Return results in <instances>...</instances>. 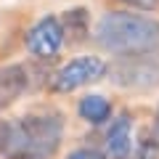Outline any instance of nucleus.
Listing matches in <instances>:
<instances>
[{
  "label": "nucleus",
  "instance_id": "nucleus-9",
  "mask_svg": "<svg viewBox=\"0 0 159 159\" xmlns=\"http://www.w3.org/2000/svg\"><path fill=\"white\" fill-rule=\"evenodd\" d=\"M64 34H72L74 43L85 40V34H88V11L85 8L66 11V16H64Z\"/></svg>",
  "mask_w": 159,
  "mask_h": 159
},
{
  "label": "nucleus",
  "instance_id": "nucleus-2",
  "mask_svg": "<svg viewBox=\"0 0 159 159\" xmlns=\"http://www.w3.org/2000/svg\"><path fill=\"white\" fill-rule=\"evenodd\" d=\"M96 43L111 53H148L159 48V21L141 13L114 11L98 21Z\"/></svg>",
  "mask_w": 159,
  "mask_h": 159
},
{
  "label": "nucleus",
  "instance_id": "nucleus-8",
  "mask_svg": "<svg viewBox=\"0 0 159 159\" xmlns=\"http://www.w3.org/2000/svg\"><path fill=\"white\" fill-rule=\"evenodd\" d=\"M77 111H80L82 119H88V122H93V125H101L103 119H109L111 106H109V101L103 96H85L82 101H80Z\"/></svg>",
  "mask_w": 159,
  "mask_h": 159
},
{
  "label": "nucleus",
  "instance_id": "nucleus-11",
  "mask_svg": "<svg viewBox=\"0 0 159 159\" xmlns=\"http://www.w3.org/2000/svg\"><path fill=\"white\" fill-rule=\"evenodd\" d=\"M66 159H103L98 151H93V148H77V151H72Z\"/></svg>",
  "mask_w": 159,
  "mask_h": 159
},
{
  "label": "nucleus",
  "instance_id": "nucleus-7",
  "mask_svg": "<svg viewBox=\"0 0 159 159\" xmlns=\"http://www.w3.org/2000/svg\"><path fill=\"white\" fill-rule=\"evenodd\" d=\"M106 151L111 159H127L130 154V117L119 114L111 122V130L106 135Z\"/></svg>",
  "mask_w": 159,
  "mask_h": 159
},
{
  "label": "nucleus",
  "instance_id": "nucleus-12",
  "mask_svg": "<svg viewBox=\"0 0 159 159\" xmlns=\"http://www.w3.org/2000/svg\"><path fill=\"white\" fill-rule=\"evenodd\" d=\"M122 3H127V6H133V8H143V11H151V8L157 6V0H122Z\"/></svg>",
  "mask_w": 159,
  "mask_h": 159
},
{
  "label": "nucleus",
  "instance_id": "nucleus-14",
  "mask_svg": "<svg viewBox=\"0 0 159 159\" xmlns=\"http://www.w3.org/2000/svg\"><path fill=\"white\" fill-rule=\"evenodd\" d=\"M6 159H16V157H6Z\"/></svg>",
  "mask_w": 159,
  "mask_h": 159
},
{
  "label": "nucleus",
  "instance_id": "nucleus-1",
  "mask_svg": "<svg viewBox=\"0 0 159 159\" xmlns=\"http://www.w3.org/2000/svg\"><path fill=\"white\" fill-rule=\"evenodd\" d=\"M58 114H29L0 125V154L16 159H51L61 146Z\"/></svg>",
  "mask_w": 159,
  "mask_h": 159
},
{
  "label": "nucleus",
  "instance_id": "nucleus-13",
  "mask_svg": "<svg viewBox=\"0 0 159 159\" xmlns=\"http://www.w3.org/2000/svg\"><path fill=\"white\" fill-rule=\"evenodd\" d=\"M154 135H157V141H159V111H157V119H154Z\"/></svg>",
  "mask_w": 159,
  "mask_h": 159
},
{
  "label": "nucleus",
  "instance_id": "nucleus-4",
  "mask_svg": "<svg viewBox=\"0 0 159 159\" xmlns=\"http://www.w3.org/2000/svg\"><path fill=\"white\" fill-rule=\"evenodd\" d=\"M103 72H106V66H103L101 58L82 56V58H74L66 66L58 69L56 77H53V82H51V88L56 93H72V90H77V88L93 82V80H98Z\"/></svg>",
  "mask_w": 159,
  "mask_h": 159
},
{
  "label": "nucleus",
  "instance_id": "nucleus-10",
  "mask_svg": "<svg viewBox=\"0 0 159 159\" xmlns=\"http://www.w3.org/2000/svg\"><path fill=\"white\" fill-rule=\"evenodd\" d=\"M159 157V143H154L148 135H143L141 146H138V154L133 159H157Z\"/></svg>",
  "mask_w": 159,
  "mask_h": 159
},
{
  "label": "nucleus",
  "instance_id": "nucleus-5",
  "mask_svg": "<svg viewBox=\"0 0 159 159\" xmlns=\"http://www.w3.org/2000/svg\"><path fill=\"white\" fill-rule=\"evenodd\" d=\"M24 43H27V51L32 53V56H40V58L56 56L58 48H61V43H64V27H61V21H58L56 16L40 19V21L27 32Z\"/></svg>",
  "mask_w": 159,
  "mask_h": 159
},
{
  "label": "nucleus",
  "instance_id": "nucleus-6",
  "mask_svg": "<svg viewBox=\"0 0 159 159\" xmlns=\"http://www.w3.org/2000/svg\"><path fill=\"white\" fill-rule=\"evenodd\" d=\"M29 85V72L21 64H11V66H0V111L11 106Z\"/></svg>",
  "mask_w": 159,
  "mask_h": 159
},
{
  "label": "nucleus",
  "instance_id": "nucleus-3",
  "mask_svg": "<svg viewBox=\"0 0 159 159\" xmlns=\"http://www.w3.org/2000/svg\"><path fill=\"white\" fill-rule=\"evenodd\" d=\"M109 72H111V80L122 88L146 90V88L159 85V58H154V51L125 53V56H119V61L111 64Z\"/></svg>",
  "mask_w": 159,
  "mask_h": 159
}]
</instances>
